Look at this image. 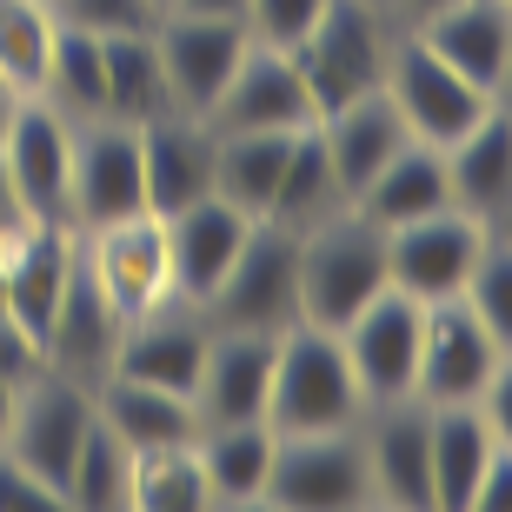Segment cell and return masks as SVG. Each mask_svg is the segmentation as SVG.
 <instances>
[{
    "instance_id": "47",
    "label": "cell",
    "mask_w": 512,
    "mask_h": 512,
    "mask_svg": "<svg viewBox=\"0 0 512 512\" xmlns=\"http://www.w3.org/2000/svg\"><path fill=\"white\" fill-rule=\"evenodd\" d=\"M167 7H173V0H160V14H167Z\"/></svg>"
},
{
    "instance_id": "5",
    "label": "cell",
    "mask_w": 512,
    "mask_h": 512,
    "mask_svg": "<svg viewBox=\"0 0 512 512\" xmlns=\"http://www.w3.org/2000/svg\"><path fill=\"white\" fill-rule=\"evenodd\" d=\"M512 346L479 320L466 300H433L419 313V366H413V399L419 406H466L479 399L499 373H512Z\"/></svg>"
},
{
    "instance_id": "6",
    "label": "cell",
    "mask_w": 512,
    "mask_h": 512,
    "mask_svg": "<svg viewBox=\"0 0 512 512\" xmlns=\"http://www.w3.org/2000/svg\"><path fill=\"white\" fill-rule=\"evenodd\" d=\"M293 260H300V233L280 227V220H253L240 260L227 266V280L213 286V300L200 306L207 326H227V333H286V326L300 320Z\"/></svg>"
},
{
    "instance_id": "24",
    "label": "cell",
    "mask_w": 512,
    "mask_h": 512,
    "mask_svg": "<svg viewBox=\"0 0 512 512\" xmlns=\"http://www.w3.org/2000/svg\"><path fill=\"white\" fill-rule=\"evenodd\" d=\"M439 153H446V193H453V207L473 213V220H486V227H506V200H512V120H506V100Z\"/></svg>"
},
{
    "instance_id": "10",
    "label": "cell",
    "mask_w": 512,
    "mask_h": 512,
    "mask_svg": "<svg viewBox=\"0 0 512 512\" xmlns=\"http://www.w3.org/2000/svg\"><path fill=\"white\" fill-rule=\"evenodd\" d=\"M94 426V386L67 380L54 366H40L34 380H20V399H14V419H7V453L20 466H34L47 486H67V466H74L80 439Z\"/></svg>"
},
{
    "instance_id": "21",
    "label": "cell",
    "mask_w": 512,
    "mask_h": 512,
    "mask_svg": "<svg viewBox=\"0 0 512 512\" xmlns=\"http://www.w3.org/2000/svg\"><path fill=\"white\" fill-rule=\"evenodd\" d=\"M207 333H213V326H207L200 306H180V300L153 306V313L127 320L120 353H114V373L193 399V386H200V360H207Z\"/></svg>"
},
{
    "instance_id": "34",
    "label": "cell",
    "mask_w": 512,
    "mask_h": 512,
    "mask_svg": "<svg viewBox=\"0 0 512 512\" xmlns=\"http://www.w3.org/2000/svg\"><path fill=\"white\" fill-rule=\"evenodd\" d=\"M127 473H133V453L114 439V426L94 413V426H87V439H80L74 466H67L60 506H80V512H114V506H127Z\"/></svg>"
},
{
    "instance_id": "17",
    "label": "cell",
    "mask_w": 512,
    "mask_h": 512,
    "mask_svg": "<svg viewBox=\"0 0 512 512\" xmlns=\"http://www.w3.org/2000/svg\"><path fill=\"white\" fill-rule=\"evenodd\" d=\"M459 80H473L479 94L506 100L512 74V7L506 0H446L426 20H406Z\"/></svg>"
},
{
    "instance_id": "41",
    "label": "cell",
    "mask_w": 512,
    "mask_h": 512,
    "mask_svg": "<svg viewBox=\"0 0 512 512\" xmlns=\"http://www.w3.org/2000/svg\"><path fill=\"white\" fill-rule=\"evenodd\" d=\"M167 14H207V20H247V0H173Z\"/></svg>"
},
{
    "instance_id": "16",
    "label": "cell",
    "mask_w": 512,
    "mask_h": 512,
    "mask_svg": "<svg viewBox=\"0 0 512 512\" xmlns=\"http://www.w3.org/2000/svg\"><path fill=\"white\" fill-rule=\"evenodd\" d=\"M213 133H293L313 127V100H306V80L293 67L286 47H266V40H247V54L233 67V80L220 87L207 114Z\"/></svg>"
},
{
    "instance_id": "39",
    "label": "cell",
    "mask_w": 512,
    "mask_h": 512,
    "mask_svg": "<svg viewBox=\"0 0 512 512\" xmlns=\"http://www.w3.org/2000/svg\"><path fill=\"white\" fill-rule=\"evenodd\" d=\"M14 506H60V493L34 466H20V459L0 446V512H14Z\"/></svg>"
},
{
    "instance_id": "23",
    "label": "cell",
    "mask_w": 512,
    "mask_h": 512,
    "mask_svg": "<svg viewBox=\"0 0 512 512\" xmlns=\"http://www.w3.org/2000/svg\"><path fill=\"white\" fill-rule=\"evenodd\" d=\"M366 439V473H373V499L406 512L433 506V459H426V406L399 399V406H366L360 413Z\"/></svg>"
},
{
    "instance_id": "45",
    "label": "cell",
    "mask_w": 512,
    "mask_h": 512,
    "mask_svg": "<svg viewBox=\"0 0 512 512\" xmlns=\"http://www.w3.org/2000/svg\"><path fill=\"white\" fill-rule=\"evenodd\" d=\"M14 107H20V94L7 87V80H0V133H7V120H14Z\"/></svg>"
},
{
    "instance_id": "30",
    "label": "cell",
    "mask_w": 512,
    "mask_h": 512,
    "mask_svg": "<svg viewBox=\"0 0 512 512\" xmlns=\"http://www.w3.org/2000/svg\"><path fill=\"white\" fill-rule=\"evenodd\" d=\"M300 133V127H293ZM293 133H220V160H213V193L233 200L240 213L266 220L273 207V187H280V167L293 153Z\"/></svg>"
},
{
    "instance_id": "18",
    "label": "cell",
    "mask_w": 512,
    "mask_h": 512,
    "mask_svg": "<svg viewBox=\"0 0 512 512\" xmlns=\"http://www.w3.org/2000/svg\"><path fill=\"white\" fill-rule=\"evenodd\" d=\"M253 233V213H240L233 200L207 193L193 207L167 213V266H173V300L180 306H207L213 286L227 280V266L240 260Z\"/></svg>"
},
{
    "instance_id": "27",
    "label": "cell",
    "mask_w": 512,
    "mask_h": 512,
    "mask_svg": "<svg viewBox=\"0 0 512 512\" xmlns=\"http://www.w3.org/2000/svg\"><path fill=\"white\" fill-rule=\"evenodd\" d=\"M94 413L114 426V439L127 446V453L200 439V406H193L187 393H167V386L127 380V373H107V380L94 386Z\"/></svg>"
},
{
    "instance_id": "28",
    "label": "cell",
    "mask_w": 512,
    "mask_h": 512,
    "mask_svg": "<svg viewBox=\"0 0 512 512\" xmlns=\"http://www.w3.org/2000/svg\"><path fill=\"white\" fill-rule=\"evenodd\" d=\"M273 426L266 419H233V426H200V466H207L213 506H260L266 473H273Z\"/></svg>"
},
{
    "instance_id": "19",
    "label": "cell",
    "mask_w": 512,
    "mask_h": 512,
    "mask_svg": "<svg viewBox=\"0 0 512 512\" xmlns=\"http://www.w3.org/2000/svg\"><path fill=\"white\" fill-rule=\"evenodd\" d=\"M120 333H127V313L100 293L94 273H87V266H80V253H74L67 293H60L54 326H47V340H40V360L54 366V373H67V380H80V386H100L107 373H114Z\"/></svg>"
},
{
    "instance_id": "2",
    "label": "cell",
    "mask_w": 512,
    "mask_h": 512,
    "mask_svg": "<svg viewBox=\"0 0 512 512\" xmlns=\"http://www.w3.org/2000/svg\"><path fill=\"white\" fill-rule=\"evenodd\" d=\"M366 399L346 366L340 333L293 320L273 353V386H266V426L273 433H333V426H360Z\"/></svg>"
},
{
    "instance_id": "9",
    "label": "cell",
    "mask_w": 512,
    "mask_h": 512,
    "mask_svg": "<svg viewBox=\"0 0 512 512\" xmlns=\"http://www.w3.org/2000/svg\"><path fill=\"white\" fill-rule=\"evenodd\" d=\"M493 233H506V227H486V220H473V213H459V207L406 220V227L386 233V286L406 293V300H419V306L459 300V286L479 266V253H486Z\"/></svg>"
},
{
    "instance_id": "44",
    "label": "cell",
    "mask_w": 512,
    "mask_h": 512,
    "mask_svg": "<svg viewBox=\"0 0 512 512\" xmlns=\"http://www.w3.org/2000/svg\"><path fill=\"white\" fill-rule=\"evenodd\" d=\"M433 7H446V0H399V14H406V20H426Z\"/></svg>"
},
{
    "instance_id": "40",
    "label": "cell",
    "mask_w": 512,
    "mask_h": 512,
    "mask_svg": "<svg viewBox=\"0 0 512 512\" xmlns=\"http://www.w3.org/2000/svg\"><path fill=\"white\" fill-rule=\"evenodd\" d=\"M40 366H47V360H40L34 333H20L14 313H0V373H7V380H34Z\"/></svg>"
},
{
    "instance_id": "7",
    "label": "cell",
    "mask_w": 512,
    "mask_h": 512,
    "mask_svg": "<svg viewBox=\"0 0 512 512\" xmlns=\"http://www.w3.org/2000/svg\"><path fill=\"white\" fill-rule=\"evenodd\" d=\"M380 94L393 100V114L406 120V133H413V140H426V147H453L459 133L479 127V120L499 107L493 94H479L473 80H459L453 67H446V60H439L433 47L413 34V27H399V34H393Z\"/></svg>"
},
{
    "instance_id": "1",
    "label": "cell",
    "mask_w": 512,
    "mask_h": 512,
    "mask_svg": "<svg viewBox=\"0 0 512 512\" xmlns=\"http://www.w3.org/2000/svg\"><path fill=\"white\" fill-rule=\"evenodd\" d=\"M293 280H300V320L340 333L386 286V233L373 220H360L353 207H333L326 220L300 227Z\"/></svg>"
},
{
    "instance_id": "31",
    "label": "cell",
    "mask_w": 512,
    "mask_h": 512,
    "mask_svg": "<svg viewBox=\"0 0 512 512\" xmlns=\"http://www.w3.org/2000/svg\"><path fill=\"white\" fill-rule=\"evenodd\" d=\"M60 120H107V74H100V40L94 34H74V27H60L54 34V54H47V74L34 87Z\"/></svg>"
},
{
    "instance_id": "13",
    "label": "cell",
    "mask_w": 512,
    "mask_h": 512,
    "mask_svg": "<svg viewBox=\"0 0 512 512\" xmlns=\"http://www.w3.org/2000/svg\"><path fill=\"white\" fill-rule=\"evenodd\" d=\"M67 213L74 233L147 213V180H140V127L127 120H87L74 127V173H67Z\"/></svg>"
},
{
    "instance_id": "43",
    "label": "cell",
    "mask_w": 512,
    "mask_h": 512,
    "mask_svg": "<svg viewBox=\"0 0 512 512\" xmlns=\"http://www.w3.org/2000/svg\"><path fill=\"white\" fill-rule=\"evenodd\" d=\"M14 399H20V380L0 373V439H7V419H14Z\"/></svg>"
},
{
    "instance_id": "42",
    "label": "cell",
    "mask_w": 512,
    "mask_h": 512,
    "mask_svg": "<svg viewBox=\"0 0 512 512\" xmlns=\"http://www.w3.org/2000/svg\"><path fill=\"white\" fill-rule=\"evenodd\" d=\"M14 220H27L14 200V180H7V160H0V227H14Z\"/></svg>"
},
{
    "instance_id": "38",
    "label": "cell",
    "mask_w": 512,
    "mask_h": 512,
    "mask_svg": "<svg viewBox=\"0 0 512 512\" xmlns=\"http://www.w3.org/2000/svg\"><path fill=\"white\" fill-rule=\"evenodd\" d=\"M326 0H247V34L266 47H300V34L320 20Z\"/></svg>"
},
{
    "instance_id": "25",
    "label": "cell",
    "mask_w": 512,
    "mask_h": 512,
    "mask_svg": "<svg viewBox=\"0 0 512 512\" xmlns=\"http://www.w3.org/2000/svg\"><path fill=\"white\" fill-rule=\"evenodd\" d=\"M320 127V147L326 160H333V180H340V200H353V193L373 180V173L393 160L413 133H406V120L393 114V100L373 87V94L346 100V107H333L326 120H313Z\"/></svg>"
},
{
    "instance_id": "36",
    "label": "cell",
    "mask_w": 512,
    "mask_h": 512,
    "mask_svg": "<svg viewBox=\"0 0 512 512\" xmlns=\"http://www.w3.org/2000/svg\"><path fill=\"white\" fill-rule=\"evenodd\" d=\"M459 300L473 306L479 320H486L499 340L512 346V253H506V233H493V240H486L479 266L466 273V286H459Z\"/></svg>"
},
{
    "instance_id": "22",
    "label": "cell",
    "mask_w": 512,
    "mask_h": 512,
    "mask_svg": "<svg viewBox=\"0 0 512 512\" xmlns=\"http://www.w3.org/2000/svg\"><path fill=\"white\" fill-rule=\"evenodd\" d=\"M273 353L280 333H207V360H200V426H233V419H266V386H273Z\"/></svg>"
},
{
    "instance_id": "20",
    "label": "cell",
    "mask_w": 512,
    "mask_h": 512,
    "mask_svg": "<svg viewBox=\"0 0 512 512\" xmlns=\"http://www.w3.org/2000/svg\"><path fill=\"white\" fill-rule=\"evenodd\" d=\"M213 160L220 133L200 114H160L140 127V180H147V213H180L213 193Z\"/></svg>"
},
{
    "instance_id": "29",
    "label": "cell",
    "mask_w": 512,
    "mask_h": 512,
    "mask_svg": "<svg viewBox=\"0 0 512 512\" xmlns=\"http://www.w3.org/2000/svg\"><path fill=\"white\" fill-rule=\"evenodd\" d=\"M100 74H107V120L147 127L173 114L167 74H160V40L153 34H107L100 40Z\"/></svg>"
},
{
    "instance_id": "35",
    "label": "cell",
    "mask_w": 512,
    "mask_h": 512,
    "mask_svg": "<svg viewBox=\"0 0 512 512\" xmlns=\"http://www.w3.org/2000/svg\"><path fill=\"white\" fill-rule=\"evenodd\" d=\"M54 34H60V20L47 0H0V80L14 94H34L40 87Z\"/></svg>"
},
{
    "instance_id": "26",
    "label": "cell",
    "mask_w": 512,
    "mask_h": 512,
    "mask_svg": "<svg viewBox=\"0 0 512 512\" xmlns=\"http://www.w3.org/2000/svg\"><path fill=\"white\" fill-rule=\"evenodd\" d=\"M346 207L360 213V220H373L380 233L406 227V220H426V213L453 207V193H446V153L426 147V140H406V147L386 160L373 180H366Z\"/></svg>"
},
{
    "instance_id": "37",
    "label": "cell",
    "mask_w": 512,
    "mask_h": 512,
    "mask_svg": "<svg viewBox=\"0 0 512 512\" xmlns=\"http://www.w3.org/2000/svg\"><path fill=\"white\" fill-rule=\"evenodd\" d=\"M54 7L60 27H74V34H153L160 27V0H47Z\"/></svg>"
},
{
    "instance_id": "3",
    "label": "cell",
    "mask_w": 512,
    "mask_h": 512,
    "mask_svg": "<svg viewBox=\"0 0 512 512\" xmlns=\"http://www.w3.org/2000/svg\"><path fill=\"white\" fill-rule=\"evenodd\" d=\"M393 14L386 7H366V0H326L320 20L300 34V47H286L293 67L306 80V100H313V120H326L333 107L373 94L386 80V54H393Z\"/></svg>"
},
{
    "instance_id": "33",
    "label": "cell",
    "mask_w": 512,
    "mask_h": 512,
    "mask_svg": "<svg viewBox=\"0 0 512 512\" xmlns=\"http://www.w3.org/2000/svg\"><path fill=\"white\" fill-rule=\"evenodd\" d=\"M333 207H346V200H340V180H333V160L320 147V127H300L293 133V153H286V167H280V187H273L266 220L300 233L313 220H326Z\"/></svg>"
},
{
    "instance_id": "32",
    "label": "cell",
    "mask_w": 512,
    "mask_h": 512,
    "mask_svg": "<svg viewBox=\"0 0 512 512\" xmlns=\"http://www.w3.org/2000/svg\"><path fill=\"white\" fill-rule=\"evenodd\" d=\"M127 506H140V512H193V506H213V493H207V466H200V439H180V446H147V453H133Z\"/></svg>"
},
{
    "instance_id": "8",
    "label": "cell",
    "mask_w": 512,
    "mask_h": 512,
    "mask_svg": "<svg viewBox=\"0 0 512 512\" xmlns=\"http://www.w3.org/2000/svg\"><path fill=\"white\" fill-rule=\"evenodd\" d=\"M266 506L286 512H346L373 499L366 473V439L360 426H333V433H280L273 439V473H266Z\"/></svg>"
},
{
    "instance_id": "4",
    "label": "cell",
    "mask_w": 512,
    "mask_h": 512,
    "mask_svg": "<svg viewBox=\"0 0 512 512\" xmlns=\"http://www.w3.org/2000/svg\"><path fill=\"white\" fill-rule=\"evenodd\" d=\"M426 459H433V512H486L506 499L512 433L486 419L479 399L426 406Z\"/></svg>"
},
{
    "instance_id": "15",
    "label": "cell",
    "mask_w": 512,
    "mask_h": 512,
    "mask_svg": "<svg viewBox=\"0 0 512 512\" xmlns=\"http://www.w3.org/2000/svg\"><path fill=\"white\" fill-rule=\"evenodd\" d=\"M160 40V74H167L173 114H213L220 87L233 80L240 54H247V20H207V14H160L153 27Z\"/></svg>"
},
{
    "instance_id": "14",
    "label": "cell",
    "mask_w": 512,
    "mask_h": 512,
    "mask_svg": "<svg viewBox=\"0 0 512 512\" xmlns=\"http://www.w3.org/2000/svg\"><path fill=\"white\" fill-rule=\"evenodd\" d=\"M419 313L426 306L380 286L373 300L340 326V346H346V366L360 380L366 406H399L413 399V366H419Z\"/></svg>"
},
{
    "instance_id": "46",
    "label": "cell",
    "mask_w": 512,
    "mask_h": 512,
    "mask_svg": "<svg viewBox=\"0 0 512 512\" xmlns=\"http://www.w3.org/2000/svg\"><path fill=\"white\" fill-rule=\"evenodd\" d=\"M366 7H386V14H393V20H399V0H366Z\"/></svg>"
},
{
    "instance_id": "11",
    "label": "cell",
    "mask_w": 512,
    "mask_h": 512,
    "mask_svg": "<svg viewBox=\"0 0 512 512\" xmlns=\"http://www.w3.org/2000/svg\"><path fill=\"white\" fill-rule=\"evenodd\" d=\"M80 266L94 273V286L127 313V320H140V313L173 300L167 220H160V213H127V220L87 227L80 233Z\"/></svg>"
},
{
    "instance_id": "12",
    "label": "cell",
    "mask_w": 512,
    "mask_h": 512,
    "mask_svg": "<svg viewBox=\"0 0 512 512\" xmlns=\"http://www.w3.org/2000/svg\"><path fill=\"white\" fill-rule=\"evenodd\" d=\"M0 160L14 180V200L27 220L47 227H74L67 213V173H74V120H60L40 94H20L14 120L0 133Z\"/></svg>"
}]
</instances>
